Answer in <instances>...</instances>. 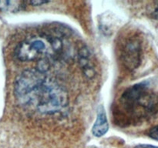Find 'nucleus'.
Wrapping results in <instances>:
<instances>
[{
  "mask_svg": "<svg viewBox=\"0 0 158 148\" xmlns=\"http://www.w3.org/2000/svg\"><path fill=\"white\" fill-rule=\"evenodd\" d=\"M142 44L140 39L136 36L128 38L121 49V60L128 70L133 71L138 68L141 63Z\"/></svg>",
  "mask_w": 158,
  "mask_h": 148,
  "instance_id": "4",
  "label": "nucleus"
},
{
  "mask_svg": "<svg viewBox=\"0 0 158 148\" xmlns=\"http://www.w3.org/2000/svg\"><path fill=\"white\" fill-rule=\"evenodd\" d=\"M152 16L154 17L155 19H157L158 20V3L157 5V6L155 7V9H154V12H153L152 13Z\"/></svg>",
  "mask_w": 158,
  "mask_h": 148,
  "instance_id": "11",
  "label": "nucleus"
},
{
  "mask_svg": "<svg viewBox=\"0 0 158 148\" xmlns=\"http://www.w3.org/2000/svg\"><path fill=\"white\" fill-rule=\"evenodd\" d=\"M14 94L17 101L41 113L60 112L68 103L66 91L40 69H26L15 79Z\"/></svg>",
  "mask_w": 158,
  "mask_h": 148,
  "instance_id": "1",
  "label": "nucleus"
},
{
  "mask_svg": "<svg viewBox=\"0 0 158 148\" xmlns=\"http://www.w3.org/2000/svg\"><path fill=\"white\" fill-rule=\"evenodd\" d=\"M120 104L130 118H151L158 114V92L150 89L146 83L135 84L123 92Z\"/></svg>",
  "mask_w": 158,
  "mask_h": 148,
  "instance_id": "2",
  "label": "nucleus"
},
{
  "mask_svg": "<svg viewBox=\"0 0 158 148\" xmlns=\"http://www.w3.org/2000/svg\"><path fill=\"white\" fill-rule=\"evenodd\" d=\"M80 63L83 73L89 78H92L95 75L94 68L90 60V54L86 49H83L80 52Z\"/></svg>",
  "mask_w": 158,
  "mask_h": 148,
  "instance_id": "6",
  "label": "nucleus"
},
{
  "mask_svg": "<svg viewBox=\"0 0 158 148\" xmlns=\"http://www.w3.org/2000/svg\"><path fill=\"white\" fill-rule=\"evenodd\" d=\"M49 46H52V40L46 39L45 37L32 36L18 43L14 50V56L19 61H32L47 52Z\"/></svg>",
  "mask_w": 158,
  "mask_h": 148,
  "instance_id": "3",
  "label": "nucleus"
},
{
  "mask_svg": "<svg viewBox=\"0 0 158 148\" xmlns=\"http://www.w3.org/2000/svg\"><path fill=\"white\" fill-rule=\"evenodd\" d=\"M148 136L154 140H158V125L151 128L148 131Z\"/></svg>",
  "mask_w": 158,
  "mask_h": 148,
  "instance_id": "8",
  "label": "nucleus"
},
{
  "mask_svg": "<svg viewBox=\"0 0 158 148\" xmlns=\"http://www.w3.org/2000/svg\"><path fill=\"white\" fill-rule=\"evenodd\" d=\"M109 123L107 121L105 109L103 106H99L96 121L92 128V134L97 137H101L107 133Z\"/></svg>",
  "mask_w": 158,
  "mask_h": 148,
  "instance_id": "5",
  "label": "nucleus"
},
{
  "mask_svg": "<svg viewBox=\"0 0 158 148\" xmlns=\"http://www.w3.org/2000/svg\"><path fill=\"white\" fill-rule=\"evenodd\" d=\"M24 6L23 2L19 1H0V9L6 12H18Z\"/></svg>",
  "mask_w": 158,
  "mask_h": 148,
  "instance_id": "7",
  "label": "nucleus"
},
{
  "mask_svg": "<svg viewBox=\"0 0 158 148\" xmlns=\"http://www.w3.org/2000/svg\"><path fill=\"white\" fill-rule=\"evenodd\" d=\"M134 148H158V146H153V145H149V144H140L137 145Z\"/></svg>",
  "mask_w": 158,
  "mask_h": 148,
  "instance_id": "10",
  "label": "nucleus"
},
{
  "mask_svg": "<svg viewBox=\"0 0 158 148\" xmlns=\"http://www.w3.org/2000/svg\"><path fill=\"white\" fill-rule=\"evenodd\" d=\"M49 2L48 1H39V0H33V1L29 2V3L30 5L33 6H41V5L46 4V3H48Z\"/></svg>",
  "mask_w": 158,
  "mask_h": 148,
  "instance_id": "9",
  "label": "nucleus"
}]
</instances>
